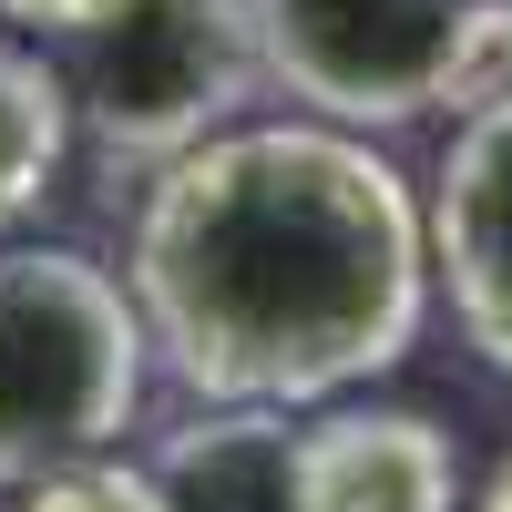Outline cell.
Wrapping results in <instances>:
<instances>
[{
  "mask_svg": "<svg viewBox=\"0 0 512 512\" xmlns=\"http://www.w3.org/2000/svg\"><path fill=\"white\" fill-rule=\"evenodd\" d=\"M144 308L72 246H0V492L103 461L144 410Z\"/></svg>",
  "mask_w": 512,
  "mask_h": 512,
  "instance_id": "cell-2",
  "label": "cell"
},
{
  "mask_svg": "<svg viewBox=\"0 0 512 512\" xmlns=\"http://www.w3.org/2000/svg\"><path fill=\"white\" fill-rule=\"evenodd\" d=\"M482 512H512V461H502V472L482 482Z\"/></svg>",
  "mask_w": 512,
  "mask_h": 512,
  "instance_id": "cell-11",
  "label": "cell"
},
{
  "mask_svg": "<svg viewBox=\"0 0 512 512\" xmlns=\"http://www.w3.org/2000/svg\"><path fill=\"white\" fill-rule=\"evenodd\" d=\"M267 82L308 113L349 123H420L441 103L512 93V0H246Z\"/></svg>",
  "mask_w": 512,
  "mask_h": 512,
  "instance_id": "cell-3",
  "label": "cell"
},
{
  "mask_svg": "<svg viewBox=\"0 0 512 512\" xmlns=\"http://www.w3.org/2000/svg\"><path fill=\"white\" fill-rule=\"evenodd\" d=\"M62 144H72V93H62V72L41 62L31 41H0V236L52 195Z\"/></svg>",
  "mask_w": 512,
  "mask_h": 512,
  "instance_id": "cell-8",
  "label": "cell"
},
{
  "mask_svg": "<svg viewBox=\"0 0 512 512\" xmlns=\"http://www.w3.org/2000/svg\"><path fill=\"white\" fill-rule=\"evenodd\" d=\"M62 93L103 164H185L267 82L246 0H103L62 31Z\"/></svg>",
  "mask_w": 512,
  "mask_h": 512,
  "instance_id": "cell-4",
  "label": "cell"
},
{
  "mask_svg": "<svg viewBox=\"0 0 512 512\" xmlns=\"http://www.w3.org/2000/svg\"><path fill=\"white\" fill-rule=\"evenodd\" d=\"M134 308L216 410H297L400 369L431 308V216L338 123H246L164 164L134 216Z\"/></svg>",
  "mask_w": 512,
  "mask_h": 512,
  "instance_id": "cell-1",
  "label": "cell"
},
{
  "mask_svg": "<svg viewBox=\"0 0 512 512\" xmlns=\"http://www.w3.org/2000/svg\"><path fill=\"white\" fill-rule=\"evenodd\" d=\"M431 267L451 277L461 338L512 379V93L482 103L431 185Z\"/></svg>",
  "mask_w": 512,
  "mask_h": 512,
  "instance_id": "cell-5",
  "label": "cell"
},
{
  "mask_svg": "<svg viewBox=\"0 0 512 512\" xmlns=\"http://www.w3.org/2000/svg\"><path fill=\"white\" fill-rule=\"evenodd\" d=\"M297 502L308 512H461L451 431L420 410H328L297 431Z\"/></svg>",
  "mask_w": 512,
  "mask_h": 512,
  "instance_id": "cell-6",
  "label": "cell"
},
{
  "mask_svg": "<svg viewBox=\"0 0 512 512\" xmlns=\"http://www.w3.org/2000/svg\"><path fill=\"white\" fill-rule=\"evenodd\" d=\"M82 11H103V0H0V21H31V31H52V41H62Z\"/></svg>",
  "mask_w": 512,
  "mask_h": 512,
  "instance_id": "cell-10",
  "label": "cell"
},
{
  "mask_svg": "<svg viewBox=\"0 0 512 512\" xmlns=\"http://www.w3.org/2000/svg\"><path fill=\"white\" fill-rule=\"evenodd\" d=\"M164 512H308L297 502V431L287 410H216L154 451Z\"/></svg>",
  "mask_w": 512,
  "mask_h": 512,
  "instance_id": "cell-7",
  "label": "cell"
},
{
  "mask_svg": "<svg viewBox=\"0 0 512 512\" xmlns=\"http://www.w3.org/2000/svg\"><path fill=\"white\" fill-rule=\"evenodd\" d=\"M21 512H164L154 472H134V461H72V472L31 482Z\"/></svg>",
  "mask_w": 512,
  "mask_h": 512,
  "instance_id": "cell-9",
  "label": "cell"
}]
</instances>
